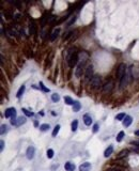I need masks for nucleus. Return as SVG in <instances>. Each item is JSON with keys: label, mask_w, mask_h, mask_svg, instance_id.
Instances as JSON below:
<instances>
[{"label": "nucleus", "mask_w": 139, "mask_h": 171, "mask_svg": "<svg viewBox=\"0 0 139 171\" xmlns=\"http://www.w3.org/2000/svg\"><path fill=\"white\" fill-rule=\"evenodd\" d=\"M68 62H69V65L71 68H74L78 62H79V58H78V54L75 53V50L73 51V49L70 50V55L68 57Z\"/></svg>", "instance_id": "1"}, {"label": "nucleus", "mask_w": 139, "mask_h": 171, "mask_svg": "<svg viewBox=\"0 0 139 171\" xmlns=\"http://www.w3.org/2000/svg\"><path fill=\"white\" fill-rule=\"evenodd\" d=\"M86 61H87V58L83 59V60L79 59V62L77 64V68H76V71H75V75L77 78H80L83 76V70H85V66H86Z\"/></svg>", "instance_id": "2"}, {"label": "nucleus", "mask_w": 139, "mask_h": 171, "mask_svg": "<svg viewBox=\"0 0 139 171\" xmlns=\"http://www.w3.org/2000/svg\"><path fill=\"white\" fill-rule=\"evenodd\" d=\"M125 73H126V65L124 63H121L120 65L118 66V71H117V78H118L119 80H121Z\"/></svg>", "instance_id": "3"}, {"label": "nucleus", "mask_w": 139, "mask_h": 171, "mask_svg": "<svg viewBox=\"0 0 139 171\" xmlns=\"http://www.w3.org/2000/svg\"><path fill=\"white\" fill-rule=\"evenodd\" d=\"M130 76H131V70H128V72H126V73L124 74L122 79L120 80V88L121 89H123L126 87V85H127V82H128V77H130Z\"/></svg>", "instance_id": "4"}, {"label": "nucleus", "mask_w": 139, "mask_h": 171, "mask_svg": "<svg viewBox=\"0 0 139 171\" xmlns=\"http://www.w3.org/2000/svg\"><path fill=\"white\" fill-rule=\"evenodd\" d=\"M102 83V79L100 76H93L92 79H91V86H92L93 89H96L101 86Z\"/></svg>", "instance_id": "5"}, {"label": "nucleus", "mask_w": 139, "mask_h": 171, "mask_svg": "<svg viewBox=\"0 0 139 171\" xmlns=\"http://www.w3.org/2000/svg\"><path fill=\"white\" fill-rule=\"evenodd\" d=\"M91 77H93V66L88 65L86 68V72H85V78L87 80H90V79H92Z\"/></svg>", "instance_id": "6"}, {"label": "nucleus", "mask_w": 139, "mask_h": 171, "mask_svg": "<svg viewBox=\"0 0 139 171\" xmlns=\"http://www.w3.org/2000/svg\"><path fill=\"white\" fill-rule=\"evenodd\" d=\"M113 89V81H107V82L105 83V85L103 86V91L105 93H109L111 92V90Z\"/></svg>", "instance_id": "7"}, {"label": "nucleus", "mask_w": 139, "mask_h": 171, "mask_svg": "<svg viewBox=\"0 0 139 171\" xmlns=\"http://www.w3.org/2000/svg\"><path fill=\"white\" fill-rule=\"evenodd\" d=\"M13 116H16V110L14 107H10L4 111V117L6 118H12Z\"/></svg>", "instance_id": "8"}, {"label": "nucleus", "mask_w": 139, "mask_h": 171, "mask_svg": "<svg viewBox=\"0 0 139 171\" xmlns=\"http://www.w3.org/2000/svg\"><path fill=\"white\" fill-rule=\"evenodd\" d=\"M34 153H35V149L33 147H29L27 149V152H26V156L28 159H32L34 157Z\"/></svg>", "instance_id": "9"}, {"label": "nucleus", "mask_w": 139, "mask_h": 171, "mask_svg": "<svg viewBox=\"0 0 139 171\" xmlns=\"http://www.w3.org/2000/svg\"><path fill=\"white\" fill-rule=\"evenodd\" d=\"M132 122H133V118L131 116H126L125 119L123 120V126L124 127H128L132 124Z\"/></svg>", "instance_id": "10"}, {"label": "nucleus", "mask_w": 139, "mask_h": 171, "mask_svg": "<svg viewBox=\"0 0 139 171\" xmlns=\"http://www.w3.org/2000/svg\"><path fill=\"white\" fill-rule=\"evenodd\" d=\"M90 169H91L90 163H83V165L79 166V170L80 171H90Z\"/></svg>", "instance_id": "11"}, {"label": "nucleus", "mask_w": 139, "mask_h": 171, "mask_svg": "<svg viewBox=\"0 0 139 171\" xmlns=\"http://www.w3.org/2000/svg\"><path fill=\"white\" fill-rule=\"evenodd\" d=\"M27 121L26 117H18L16 120V123H15V126H21L23 124H25Z\"/></svg>", "instance_id": "12"}, {"label": "nucleus", "mask_w": 139, "mask_h": 171, "mask_svg": "<svg viewBox=\"0 0 139 171\" xmlns=\"http://www.w3.org/2000/svg\"><path fill=\"white\" fill-rule=\"evenodd\" d=\"M64 168H65L66 171H74L75 170V165L71 162H68L65 165H64Z\"/></svg>", "instance_id": "13"}, {"label": "nucleus", "mask_w": 139, "mask_h": 171, "mask_svg": "<svg viewBox=\"0 0 139 171\" xmlns=\"http://www.w3.org/2000/svg\"><path fill=\"white\" fill-rule=\"evenodd\" d=\"M83 122H85V124L87 126H90L91 124H92V118H91L89 115H85L83 116Z\"/></svg>", "instance_id": "14"}, {"label": "nucleus", "mask_w": 139, "mask_h": 171, "mask_svg": "<svg viewBox=\"0 0 139 171\" xmlns=\"http://www.w3.org/2000/svg\"><path fill=\"white\" fill-rule=\"evenodd\" d=\"M112 152H113V147L112 145H109L105 150V152H104V156H105V157H109V156L112 154Z\"/></svg>", "instance_id": "15"}, {"label": "nucleus", "mask_w": 139, "mask_h": 171, "mask_svg": "<svg viewBox=\"0 0 139 171\" xmlns=\"http://www.w3.org/2000/svg\"><path fill=\"white\" fill-rule=\"evenodd\" d=\"M59 33H60V28L55 29V30L53 31V33H51V35H50V40H51V41L56 40V38L59 35Z\"/></svg>", "instance_id": "16"}, {"label": "nucleus", "mask_w": 139, "mask_h": 171, "mask_svg": "<svg viewBox=\"0 0 139 171\" xmlns=\"http://www.w3.org/2000/svg\"><path fill=\"white\" fill-rule=\"evenodd\" d=\"M80 108H81L80 103L76 101L75 103H74V105H73V111H74V112H78V111L80 110Z\"/></svg>", "instance_id": "17"}, {"label": "nucleus", "mask_w": 139, "mask_h": 171, "mask_svg": "<svg viewBox=\"0 0 139 171\" xmlns=\"http://www.w3.org/2000/svg\"><path fill=\"white\" fill-rule=\"evenodd\" d=\"M127 154H128V151L127 150H123V151H121L118 155H117V158L120 159V158H123V157H125V156H127Z\"/></svg>", "instance_id": "18"}, {"label": "nucleus", "mask_w": 139, "mask_h": 171, "mask_svg": "<svg viewBox=\"0 0 139 171\" xmlns=\"http://www.w3.org/2000/svg\"><path fill=\"white\" fill-rule=\"evenodd\" d=\"M64 103H65L66 105H74V103H75V102L72 100L70 96H64Z\"/></svg>", "instance_id": "19"}, {"label": "nucleus", "mask_w": 139, "mask_h": 171, "mask_svg": "<svg viewBox=\"0 0 139 171\" xmlns=\"http://www.w3.org/2000/svg\"><path fill=\"white\" fill-rule=\"evenodd\" d=\"M78 127V121L77 120H74L72 122V132H76Z\"/></svg>", "instance_id": "20"}, {"label": "nucleus", "mask_w": 139, "mask_h": 171, "mask_svg": "<svg viewBox=\"0 0 139 171\" xmlns=\"http://www.w3.org/2000/svg\"><path fill=\"white\" fill-rule=\"evenodd\" d=\"M25 89H26V88H25V86H21V88H19V90L18 91H17V94H16V96H17V97H21V95H23V94H24V92H25Z\"/></svg>", "instance_id": "21"}, {"label": "nucleus", "mask_w": 139, "mask_h": 171, "mask_svg": "<svg viewBox=\"0 0 139 171\" xmlns=\"http://www.w3.org/2000/svg\"><path fill=\"white\" fill-rule=\"evenodd\" d=\"M49 128H50L49 124H42L41 126H40V130H41L42 132H46V130H48Z\"/></svg>", "instance_id": "22"}, {"label": "nucleus", "mask_w": 139, "mask_h": 171, "mask_svg": "<svg viewBox=\"0 0 139 171\" xmlns=\"http://www.w3.org/2000/svg\"><path fill=\"white\" fill-rule=\"evenodd\" d=\"M59 130H60V125H56L55 126V128H54V132H53V137H56L57 135H58V133H59Z\"/></svg>", "instance_id": "23"}, {"label": "nucleus", "mask_w": 139, "mask_h": 171, "mask_svg": "<svg viewBox=\"0 0 139 171\" xmlns=\"http://www.w3.org/2000/svg\"><path fill=\"white\" fill-rule=\"evenodd\" d=\"M123 137H124V132H120V133L118 134V135H117V137H116V140L118 141V142H120V141L123 139Z\"/></svg>", "instance_id": "24"}, {"label": "nucleus", "mask_w": 139, "mask_h": 171, "mask_svg": "<svg viewBox=\"0 0 139 171\" xmlns=\"http://www.w3.org/2000/svg\"><path fill=\"white\" fill-rule=\"evenodd\" d=\"M51 100H53V102H55V103H57V102L60 101V96H59V94L55 93L51 95Z\"/></svg>", "instance_id": "25"}, {"label": "nucleus", "mask_w": 139, "mask_h": 171, "mask_svg": "<svg viewBox=\"0 0 139 171\" xmlns=\"http://www.w3.org/2000/svg\"><path fill=\"white\" fill-rule=\"evenodd\" d=\"M125 113H119V115H117L116 116V120H118V121H121V120H124V119H125Z\"/></svg>", "instance_id": "26"}, {"label": "nucleus", "mask_w": 139, "mask_h": 171, "mask_svg": "<svg viewBox=\"0 0 139 171\" xmlns=\"http://www.w3.org/2000/svg\"><path fill=\"white\" fill-rule=\"evenodd\" d=\"M7 132H8V126L4 125V124H2L1 125V130H0V134H1V135H4Z\"/></svg>", "instance_id": "27"}, {"label": "nucleus", "mask_w": 139, "mask_h": 171, "mask_svg": "<svg viewBox=\"0 0 139 171\" xmlns=\"http://www.w3.org/2000/svg\"><path fill=\"white\" fill-rule=\"evenodd\" d=\"M47 157L48 158L54 157V150L53 149H48V150H47Z\"/></svg>", "instance_id": "28"}, {"label": "nucleus", "mask_w": 139, "mask_h": 171, "mask_svg": "<svg viewBox=\"0 0 139 171\" xmlns=\"http://www.w3.org/2000/svg\"><path fill=\"white\" fill-rule=\"evenodd\" d=\"M23 112L25 113V115L27 116V117H32L33 116V113L31 112V111H29V110H27L26 108H23Z\"/></svg>", "instance_id": "29"}, {"label": "nucleus", "mask_w": 139, "mask_h": 171, "mask_svg": "<svg viewBox=\"0 0 139 171\" xmlns=\"http://www.w3.org/2000/svg\"><path fill=\"white\" fill-rule=\"evenodd\" d=\"M8 32L10 33V35H12V36H17V32L14 30V29H9Z\"/></svg>", "instance_id": "30"}, {"label": "nucleus", "mask_w": 139, "mask_h": 171, "mask_svg": "<svg viewBox=\"0 0 139 171\" xmlns=\"http://www.w3.org/2000/svg\"><path fill=\"white\" fill-rule=\"evenodd\" d=\"M40 87H41V89L44 91V92H49V89H47V88H45V86H44V83L42 82H40Z\"/></svg>", "instance_id": "31"}, {"label": "nucleus", "mask_w": 139, "mask_h": 171, "mask_svg": "<svg viewBox=\"0 0 139 171\" xmlns=\"http://www.w3.org/2000/svg\"><path fill=\"white\" fill-rule=\"evenodd\" d=\"M75 21H76V16H75V15H74V16H72V17H71V19H70V21H68V26H71V25L73 24Z\"/></svg>", "instance_id": "32"}, {"label": "nucleus", "mask_w": 139, "mask_h": 171, "mask_svg": "<svg viewBox=\"0 0 139 171\" xmlns=\"http://www.w3.org/2000/svg\"><path fill=\"white\" fill-rule=\"evenodd\" d=\"M30 32L31 34L35 33V26H34V24H30Z\"/></svg>", "instance_id": "33"}, {"label": "nucleus", "mask_w": 139, "mask_h": 171, "mask_svg": "<svg viewBox=\"0 0 139 171\" xmlns=\"http://www.w3.org/2000/svg\"><path fill=\"white\" fill-rule=\"evenodd\" d=\"M3 149H4V141L3 140H1L0 141V151H3Z\"/></svg>", "instance_id": "34"}, {"label": "nucleus", "mask_w": 139, "mask_h": 171, "mask_svg": "<svg viewBox=\"0 0 139 171\" xmlns=\"http://www.w3.org/2000/svg\"><path fill=\"white\" fill-rule=\"evenodd\" d=\"M98 130V124H94L93 125V133H96Z\"/></svg>", "instance_id": "35"}, {"label": "nucleus", "mask_w": 139, "mask_h": 171, "mask_svg": "<svg viewBox=\"0 0 139 171\" xmlns=\"http://www.w3.org/2000/svg\"><path fill=\"white\" fill-rule=\"evenodd\" d=\"M48 18V17H46V16H43V18H42V25H45V21H46V19Z\"/></svg>", "instance_id": "36"}, {"label": "nucleus", "mask_w": 139, "mask_h": 171, "mask_svg": "<svg viewBox=\"0 0 139 171\" xmlns=\"http://www.w3.org/2000/svg\"><path fill=\"white\" fill-rule=\"evenodd\" d=\"M135 134H136V135H137V136H139V130H136Z\"/></svg>", "instance_id": "37"}]
</instances>
